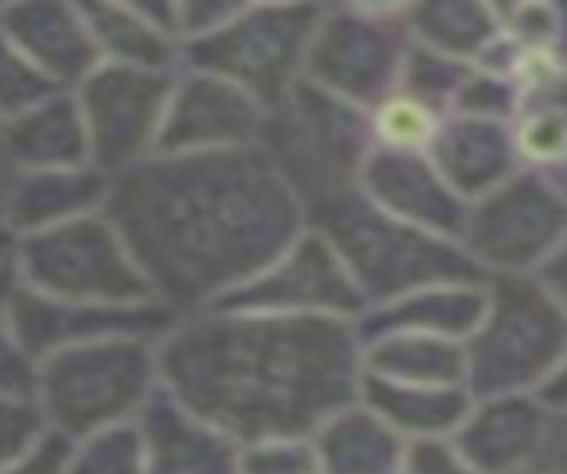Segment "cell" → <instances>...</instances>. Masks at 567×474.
I'll return each instance as SVG.
<instances>
[{"instance_id":"1","label":"cell","mask_w":567,"mask_h":474,"mask_svg":"<svg viewBox=\"0 0 567 474\" xmlns=\"http://www.w3.org/2000/svg\"><path fill=\"white\" fill-rule=\"evenodd\" d=\"M104 215L157 303L210 310L265 275L307 233V210L265 146L154 154L111 178Z\"/></svg>"},{"instance_id":"2","label":"cell","mask_w":567,"mask_h":474,"mask_svg":"<svg viewBox=\"0 0 567 474\" xmlns=\"http://www.w3.org/2000/svg\"><path fill=\"white\" fill-rule=\"evenodd\" d=\"M161 385L239 446L315 439L361 400L358 321L254 315L210 307L179 318L157 342Z\"/></svg>"},{"instance_id":"3","label":"cell","mask_w":567,"mask_h":474,"mask_svg":"<svg viewBox=\"0 0 567 474\" xmlns=\"http://www.w3.org/2000/svg\"><path fill=\"white\" fill-rule=\"evenodd\" d=\"M157 342L143 336L75 342L37 368V403L47 429L72 443L111 424L136 421L161 389Z\"/></svg>"},{"instance_id":"4","label":"cell","mask_w":567,"mask_h":474,"mask_svg":"<svg viewBox=\"0 0 567 474\" xmlns=\"http://www.w3.org/2000/svg\"><path fill=\"white\" fill-rule=\"evenodd\" d=\"M371 136L375 133L361 118V107L300 79L268 111L261 146L307 210L329 196L358 189L364 161L375 151L368 143Z\"/></svg>"},{"instance_id":"5","label":"cell","mask_w":567,"mask_h":474,"mask_svg":"<svg viewBox=\"0 0 567 474\" xmlns=\"http://www.w3.org/2000/svg\"><path fill=\"white\" fill-rule=\"evenodd\" d=\"M11 265L22 286L64 303H157L125 239L104 210L19 236L11 243Z\"/></svg>"},{"instance_id":"6","label":"cell","mask_w":567,"mask_h":474,"mask_svg":"<svg viewBox=\"0 0 567 474\" xmlns=\"http://www.w3.org/2000/svg\"><path fill=\"white\" fill-rule=\"evenodd\" d=\"M326 8H250L183 47V69L207 72L254 93L268 111L303 79L315 29Z\"/></svg>"},{"instance_id":"7","label":"cell","mask_w":567,"mask_h":474,"mask_svg":"<svg viewBox=\"0 0 567 474\" xmlns=\"http://www.w3.org/2000/svg\"><path fill=\"white\" fill-rule=\"evenodd\" d=\"M307 228L329 239L353 282L361 286L368 310L379 300L403 297L421 275L440 268L435 257H443V250H432L414 233V225H403L371 204L361 186L307 207Z\"/></svg>"},{"instance_id":"8","label":"cell","mask_w":567,"mask_h":474,"mask_svg":"<svg viewBox=\"0 0 567 474\" xmlns=\"http://www.w3.org/2000/svg\"><path fill=\"white\" fill-rule=\"evenodd\" d=\"M175 72L125 69V64H101L83 86L75 90L83 111L90 161L96 172L122 175L140 161L154 157L161 125H165L172 101Z\"/></svg>"},{"instance_id":"9","label":"cell","mask_w":567,"mask_h":474,"mask_svg":"<svg viewBox=\"0 0 567 474\" xmlns=\"http://www.w3.org/2000/svg\"><path fill=\"white\" fill-rule=\"evenodd\" d=\"M229 310H254V315H293V318H339L361 321L368 300L353 275L315 228L289 247L275 265L257 275L250 286L218 303Z\"/></svg>"},{"instance_id":"10","label":"cell","mask_w":567,"mask_h":474,"mask_svg":"<svg viewBox=\"0 0 567 474\" xmlns=\"http://www.w3.org/2000/svg\"><path fill=\"white\" fill-rule=\"evenodd\" d=\"M400 69L389 14L368 8H332L321 14L303 79L353 107L382 104Z\"/></svg>"},{"instance_id":"11","label":"cell","mask_w":567,"mask_h":474,"mask_svg":"<svg viewBox=\"0 0 567 474\" xmlns=\"http://www.w3.org/2000/svg\"><path fill=\"white\" fill-rule=\"evenodd\" d=\"M268 107L229 79L179 69L154 154H215L261 146Z\"/></svg>"},{"instance_id":"12","label":"cell","mask_w":567,"mask_h":474,"mask_svg":"<svg viewBox=\"0 0 567 474\" xmlns=\"http://www.w3.org/2000/svg\"><path fill=\"white\" fill-rule=\"evenodd\" d=\"M0 25H4L8 40L25 54L32 69L61 93H75L104 64L83 19V8L8 4L0 8Z\"/></svg>"},{"instance_id":"13","label":"cell","mask_w":567,"mask_h":474,"mask_svg":"<svg viewBox=\"0 0 567 474\" xmlns=\"http://www.w3.org/2000/svg\"><path fill=\"white\" fill-rule=\"evenodd\" d=\"M147 443V474H239L243 446L193 411L161 385L140 418Z\"/></svg>"},{"instance_id":"14","label":"cell","mask_w":567,"mask_h":474,"mask_svg":"<svg viewBox=\"0 0 567 474\" xmlns=\"http://www.w3.org/2000/svg\"><path fill=\"white\" fill-rule=\"evenodd\" d=\"M0 154L14 172L90 168V136L75 93H54L19 118L0 122Z\"/></svg>"},{"instance_id":"15","label":"cell","mask_w":567,"mask_h":474,"mask_svg":"<svg viewBox=\"0 0 567 474\" xmlns=\"http://www.w3.org/2000/svg\"><path fill=\"white\" fill-rule=\"evenodd\" d=\"M83 19L104 64L147 72L183 69V40L172 4H83Z\"/></svg>"},{"instance_id":"16","label":"cell","mask_w":567,"mask_h":474,"mask_svg":"<svg viewBox=\"0 0 567 474\" xmlns=\"http://www.w3.org/2000/svg\"><path fill=\"white\" fill-rule=\"evenodd\" d=\"M107 193L111 175L96 172L93 165L61 172H14L4 225L11 239H19L86 215H101Z\"/></svg>"},{"instance_id":"17","label":"cell","mask_w":567,"mask_h":474,"mask_svg":"<svg viewBox=\"0 0 567 474\" xmlns=\"http://www.w3.org/2000/svg\"><path fill=\"white\" fill-rule=\"evenodd\" d=\"M315 450L321 474H396L400 464L396 429L361 400L321 424Z\"/></svg>"},{"instance_id":"18","label":"cell","mask_w":567,"mask_h":474,"mask_svg":"<svg viewBox=\"0 0 567 474\" xmlns=\"http://www.w3.org/2000/svg\"><path fill=\"white\" fill-rule=\"evenodd\" d=\"M361 403H368L389 429H411V432H435L457 414L453 396H440V392H425L421 385H400V382H382L364 374L361 385Z\"/></svg>"},{"instance_id":"19","label":"cell","mask_w":567,"mask_h":474,"mask_svg":"<svg viewBox=\"0 0 567 474\" xmlns=\"http://www.w3.org/2000/svg\"><path fill=\"white\" fill-rule=\"evenodd\" d=\"M69 474H147V443H143L140 424H111V429L79 439Z\"/></svg>"},{"instance_id":"20","label":"cell","mask_w":567,"mask_h":474,"mask_svg":"<svg viewBox=\"0 0 567 474\" xmlns=\"http://www.w3.org/2000/svg\"><path fill=\"white\" fill-rule=\"evenodd\" d=\"M19 286L11 254L0 257V392L4 396H29L37 400V364L29 361L11 329V297Z\"/></svg>"},{"instance_id":"21","label":"cell","mask_w":567,"mask_h":474,"mask_svg":"<svg viewBox=\"0 0 567 474\" xmlns=\"http://www.w3.org/2000/svg\"><path fill=\"white\" fill-rule=\"evenodd\" d=\"M54 93H61V90L51 86L37 69H32L25 54L8 40L4 25H0V122L19 118L22 111L43 104L47 96H54Z\"/></svg>"},{"instance_id":"22","label":"cell","mask_w":567,"mask_h":474,"mask_svg":"<svg viewBox=\"0 0 567 474\" xmlns=\"http://www.w3.org/2000/svg\"><path fill=\"white\" fill-rule=\"evenodd\" d=\"M371 133L389 151H414L432 136V111L414 96H385L371 118Z\"/></svg>"},{"instance_id":"23","label":"cell","mask_w":567,"mask_h":474,"mask_svg":"<svg viewBox=\"0 0 567 474\" xmlns=\"http://www.w3.org/2000/svg\"><path fill=\"white\" fill-rule=\"evenodd\" d=\"M239 474H321L315 439H268L243 446Z\"/></svg>"},{"instance_id":"24","label":"cell","mask_w":567,"mask_h":474,"mask_svg":"<svg viewBox=\"0 0 567 474\" xmlns=\"http://www.w3.org/2000/svg\"><path fill=\"white\" fill-rule=\"evenodd\" d=\"M47 432V418L37 400L0 392V467L22 456Z\"/></svg>"},{"instance_id":"25","label":"cell","mask_w":567,"mask_h":474,"mask_svg":"<svg viewBox=\"0 0 567 474\" xmlns=\"http://www.w3.org/2000/svg\"><path fill=\"white\" fill-rule=\"evenodd\" d=\"M72 450H75V443L69 435L47 429L22 456H14L11 464L0 467V474H69Z\"/></svg>"},{"instance_id":"26","label":"cell","mask_w":567,"mask_h":474,"mask_svg":"<svg viewBox=\"0 0 567 474\" xmlns=\"http://www.w3.org/2000/svg\"><path fill=\"white\" fill-rule=\"evenodd\" d=\"M11 233H8V228H0V257H8L11 254Z\"/></svg>"}]
</instances>
